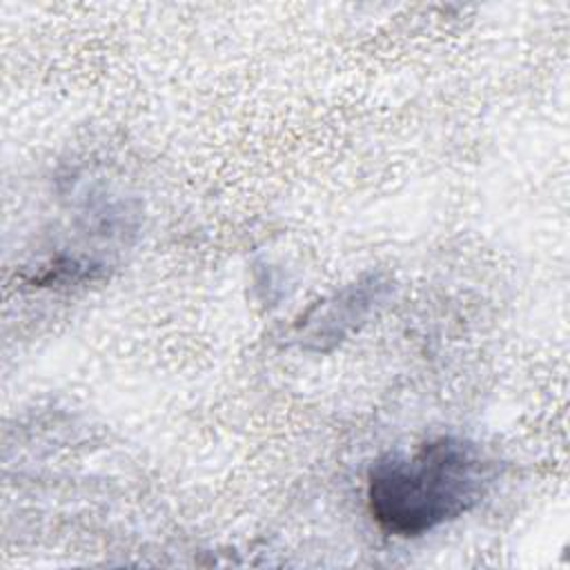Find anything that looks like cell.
<instances>
[{
	"mask_svg": "<svg viewBox=\"0 0 570 570\" xmlns=\"http://www.w3.org/2000/svg\"><path fill=\"white\" fill-rule=\"evenodd\" d=\"M494 476L497 461L479 443L443 434L379 456L367 470L365 501L385 534L414 539L470 512Z\"/></svg>",
	"mask_w": 570,
	"mask_h": 570,
	"instance_id": "6da1fadb",
	"label": "cell"
},
{
	"mask_svg": "<svg viewBox=\"0 0 570 570\" xmlns=\"http://www.w3.org/2000/svg\"><path fill=\"white\" fill-rule=\"evenodd\" d=\"M381 285L376 283H358L345 287L334 303L321 307L316 321L318 327L312 330V341H316V350H323L325 341H341L345 332L354 330L361 318L370 312L376 292Z\"/></svg>",
	"mask_w": 570,
	"mask_h": 570,
	"instance_id": "7a4b0ae2",
	"label": "cell"
}]
</instances>
